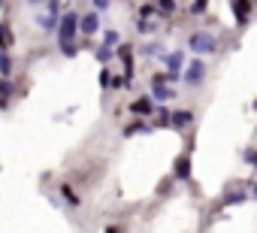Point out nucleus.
<instances>
[{"label":"nucleus","instance_id":"f257e3e1","mask_svg":"<svg viewBox=\"0 0 257 233\" xmlns=\"http://www.w3.org/2000/svg\"><path fill=\"white\" fill-rule=\"evenodd\" d=\"M76 31H79V16L76 13H67L61 19V31H58L61 49H67V55H73V37H76Z\"/></svg>","mask_w":257,"mask_h":233},{"label":"nucleus","instance_id":"f03ea898","mask_svg":"<svg viewBox=\"0 0 257 233\" xmlns=\"http://www.w3.org/2000/svg\"><path fill=\"white\" fill-rule=\"evenodd\" d=\"M191 52H197V55H215L218 52V40L209 37L206 31H200V34L191 37Z\"/></svg>","mask_w":257,"mask_h":233},{"label":"nucleus","instance_id":"7ed1b4c3","mask_svg":"<svg viewBox=\"0 0 257 233\" xmlns=\"http://www.w3.org/2000/svg\"><path fill=\"white\" fill-rule=\"evenodd\" d=\"M79 31H82L85 37H94V34L100 31V19H97V13H88V16H82V19H79Z\"/></svg>","mask_w":257,"mask_h":233},{"label":"nucleus","instance_id":"20e7f679","mask_svg":"<svg viewBox=\"0 0 257 233\" xmlns=\"http://www.w3.org/2000/svg\"><path fill=\"white\" fill-rule=\"evenodd\" d=\"M203 76H206V67H203L200 61H194V64L185 70V82H188V85H200V82H203Z\"/></svg>","mask_w":257,"mask_h":233},{"label":"nucleus","instance_id":"39448f33","mask_svg":"<svg viewBox=\"0 0 257 233\" xmlns=\"http://www.w3.org/2000/svg\"><path fill=\"white\" fill-rule=\"evenodd\" d=\"M155 10H158V16H173L179 7H176V0H158Z\"/></svg>","mask_w":257,"mask_h":233},{"label":"nucleus","instance_id":"423d86ee","mask_svg":"<svg viewBox=\"0 0 257 233\" xmlns=\"http://www.w3.org/2000/svg\"><path fill=\"white\" fill-rule=\"evenodd\" d=\"M173 97V91L161 82V79H155V100H170Z\"/></svg>","mask_w":257,"mask_h":233},{"label":"nucleus","instance_id":"0eeeda50","mask_svg":"<svg viewBox=\"0 0 257 233\" xmlns=\"http://www.w3.org/2000/svg\"><path fill=\"white\" fill-rule=\"evenodd\" d=\"M131 109H134L137 115H146V112H152V103H149V97H140V100L131 103Z\"/></svg>","mask_w":257,"mask_h":233},{"label":"nucleus","instance_id":"6e6552de","mask_svg":"<svg viewBox=\"0 0 257 233\" xmlns=\"http://www.w3.org/2000/svg\"><path fill=\"white\" fill-rule=\"evenodd\" d=\"M173 122H176V128H185V125L194 122V115H191V112H176V115H173Z\"/></svg>","mask_w":257,"mask_h":233},{"label":"nucleus","instance_id":"1a4fd4ad","mask_svg":"<svg viewBox=\"0 0 257 233\" xmlns=\"http://www.w3.org/2000/svg\"><path fill=\"white\" fill-rule=\"evenodd\" d=\"M61 194H64V200H67L70 206H79V203H82V200L73 194V188H67V185H61Z\"/></svg>","mask_w":257,"mask_h":233},{"label":"nucleus","instance_id":"9d476101","mask_svg":"<svg viewBox=\"0 0 257 233\" xmlns=\"http://www.w3.org/2000/svg\"><path fill=\"white\" fill-rule=\"evenodd\" d=\"M233 10H236L239 19H245L248 16V0H233Z\"/></svg>","mask_w":257,"mask_h":233},{"label":"nucleus","instance_id":"9b49d317","mask_svg":"<svg viewBox=\"0 0 257 233\" xmlns=\"http://www.w3.org/2000/svg\"><path fill=\"white\" fill-rule=\"evenodd\" d=\"M0 46H13V34L4 31V25H0Z\"/></svg>","mask_w":257,"mask_h":233},{"label":"nucleus","instance_id":"f8f14e48","mask_svg":"<svg viewBox=\"0 0 257 233\" xmlns=\"http://www.w3.org/2000/svg\"><path fill=\"white\" fill-rule=\"evenodd\" d=\"M7 97H10V82L0 85V106H7Z\"/></svg>","mask_w":257,"mask_h":233},{"label":"nucleus","instance_id":"ddd939ff","mask_svg":"<svg viewBox=\"0 0 257 233\" xmlns=\"http://www.w3.org/2000/svg\"><path fill=\"white\" fill-rule=\"evenodd\" d=\"M167 64H170V67H173V73H176V70L182 67V55H170V58H167Z\"/></svg>","mask_w":257,"mask_h":233},{"label":"nucleus","instance_id":"4468645a","mask_svg":"<svg viewBox=\"0 0 257 233\" xmlns=\"http://www.w3.org/2000/svg\"><path fill=\"white\" fill-rule=\"evenodd\" d=\"M106 46H118V34H115V31L106 34Z\"/></svg>","mask_w":257,"mask_h":233},{"label":"nucleus","instance_id":"2eb2a0df","mask_svg":"<svg viewBox=\"0 0 257 233\" xmlns=\"http://www.w3.org/2000/svg\"><path fill=\"white\" fill-rule=\"evenodd\" d=\"M0 67H4V73H7V70H10V58H7V55H4V52H0Z\"/></svg>","mask_w":257,"mask_h":233},{"label":"nucleus","instance_id":"dca6fc26","mask_svg":"<svg viewBox=\"0 0 257 233\" xmlns=\"http://www.w3.org/2000/svg\"><path fill=\"white\" fill-rule=\"evenodd\" d=\"M94 7H97V10H106V7H109V0H94Z\"/></svg>","mask_w":257,"mask_h":233},{"label":"nucleus","instance_id":"f3484780","mask_svg":"<svg viewBox=\"0 0 257 233\" xmlns=\"http://www.w3.org/2000/svg\"><path fill=\"white\" fill-rule=\"evenodd\" d=\"M248 161H251V164H254V167H257V155H254V152H251V155H248Z\"/></svg>","mask_w":257,"mask_h":233},{"label":"nucleus","instance_id":"a211bd4d","mask_svg":"<svg viewBox=\"0 0 257 233\" xmlns=\"http://www.w3.org/2000/svg\"><path fill=\"white\" fill-rule=\"evenodd\" d=\"M251 191H254V197H257V182H254V188H251Z\"/></svg>","mask_w":257,"mask_h":233}]
</instances>
